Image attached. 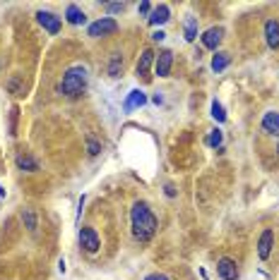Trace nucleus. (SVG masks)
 <instances>
[{"label": "nucleus", "mask_w": 279, "mask_h": 280, "mask_svg": "<svg viewBox=\"0 0 279 280\" xmlns=\"http://www.w3.org/2000/svg\"><path fill=\"white\" fill-rule=\"evenodd\" d=\"M152 2H147V0H144V2H140V7H138V12L140 14H147V17H149V14H152Z\"/></svg>", "instance_id": "a878e982"}, {"label": "nucleus", "mask_w": 279, "mask_h": 280, "mask_svg": "<svg viewBox=\"0 0 279 280\" xmlns=\"http://www.w3.org/2000/svg\"><path fill=\"white\" fill-rule=\"evenodd\" d=\"M164 194H166L168 199H173V197H176V189H173L171 185H166V187H164Z\"/></svg>", "instance_id": "c85d7f7f"}, {"label": "nucleus", "mask_w": 279, "mask_h": 280, "mask_svg": "<svg viewBox=\"0 0 279 280\" xmlns=\"http://www.w3.org/2000/svg\"><path fill=\"white\" fill-rule=\"evenodd\" d=\"M22 223H24V227H27L31 235L36 232V227H39V220H36V213H34V209H22Z\"/></svg>", "instance_id": "a211bd4d"}, {"label": "nucleus", "mask_w": 279, "mask_h": 280, "mask_svg": "<svg viewBox=\"0 0 279 280\" xmlns=\"http://www.w3.org/2000/svg\"><path fill=\"white\" fill-rule=\"evenodd\" d=\"M171 65H173V53H171V51H159L156 60H154V72H156L159 77H168Z\"/></svg>", "instance_id": "1a4fd4ad"}, {"label": "nucleus", "mask_w": 279, "mask_h": 280, "mask_svg": "<svg viewBox=\"0 0 279 280\" xmlns=\"http://www.w3.org/2000/svg\"><path fill=\"white\" fill-rule=\"evenodd\" d=\"M152 101H154V103H156V106H159V103H164V98H161L159 93H154V96H152Z\"/></svg>", "instance_id": "2f4dec72"}, {"label": "nucleus", "mask_w": 279, "mask_h": 280, "mask_svg": "<svg viewBox=\"0 0 279 280\" xmlns=\"http://www.w3.org/2000/svg\"><path fill=\"white\" fill-rule=\"evenodd\" d=\"M58 271H60V273H65V271H68V266H65V259H60V261H58Z\"/></svg>", "instance_id": "7c9ffc66"}, {"label": "nucleus", "mask_w": 279, "mask_h": 280, "mask_svg": "<svg viewBox=\"0 0 279 280\" xmlns=\"http://www.w3.org/2000/svg\"><path fill=\"white\" fill-rule=\"evenodd\" d=\"M147 103V93L140 91V89H133V91L128 93V98L123 101V113H130V110H135V108H142Z\"/></svg>", "instance_id": "9b49d317"}, {"label": "nucleus", "mask_w": 279, "mask_h": 280, "mask_svg": "<svg viewBox=\"0 0 279 280\" xmlns=\"http://www.w3.org/2000/svg\"><path fill=\"white\" fill-rule=\"evenodd\" d=\"M84 144H87V153H89V156H99V153H101V141H97L92 134L84 137Z\"/></svg>", "instance_id": "4be33fe9"}, {"label": "nucleus", "mask_w": 279, "mask_h": 280, "mask_svg": "<svg viewBox=\"0 0 279 280\" xmlns=\"http://www.w3.org/2000/svg\"><path fill=\"white\" fill-rule=\"evenodd\" d=\"M272 247H275V230H272V227H265L263 235H260V240H258V256H260L263 261H267L270 254H272Z\"/></svg>", "instance_id": "423d86ee"}, {"label": "nucleus", "mask_w": 279, "mask_h": 280, "mask_svg": "<svg viewBox=\"0 0 279 280\" xmlns=\"http://www.w3.org/2000/svg\"><path fill=\"white\" fill-rule=\"evenodd\" d=\"M207 144H209V146H212V148H222V144H224V134H222V130H219V127H214V130H209Z\"/></svg>", "instance_id": "412c9836"}, {"label": "nucleus", "mask_w": 279, "mask_h": 280, "mask_svg": "<svg viewBox=\"0 0 279 280\" xmlns=\"http://www.w3.org/2000/svg\"><path fill=\"white\" fill-rule=\"evenodd\" d=\"M65 22L68 24H72V27H80V24H84L87 22V14L75 5V2H70L68 7H65Z\"/></svg>", "instance_id": "2eb2a0df"}, {"label": "nucleus", "mask_w": 279, "mask_h": 280, "mask_svg": "<svg viewBox=\"0 0 279 280\" xmlns=\"http://www.w3.org/2000/svg\"><path fill=\"white\" fill-rule=\"evenodd\" d=\"M7 89H10L14 96H24V81H22V77H17V74H14L12 79L7 81Z\"/></svg>", "instance_id": "5701e85b"}, {"label": "nucleus", "mask_w": 279, "mask_h": 280, "mask_svg": "<svg viewBox=\"0 0 279 280\" xmlns=\"http://www.w3.org/2000/svg\"><path fill=\"white\" fill-rule=\"evenodd\" d=\"M217 276L222 280H238V266L234 259H229V256H222L219 261H217Z\"/></svg>", "instance_id": "39448f33"}, {"label": "nucleus", "mask_w": 279, "mask_h": 280, "mask_svg": "<svg viewBox=\"0 0 279 280\" xmlns=\"http://www.w3.org/2000/svg\"><path fill=\"white\" fill-rule=\"evenodd\" d=\"M118 31V22L113 17H101L97 22H92L89 29H87V36L92 39H99V36H109V34H116Z\"/></svg>", "instance_id": "7ed1b4c3"}, {"label": "nucleus", "mask_w": 279, "mask_h": 280, "mask_svg": "<svg viewBox=\"0 0 279 280\" xmlns=\"http://www.w3.org/2000/svg\"><path fill=\"white\" fill-rule=\"evenodd\" d=\"M5 197H7V189H5V187L0 185V199H5Z\"/></svg>", "instance_id": "473e14b6"}, {"label": "nucleus", "mask_w": 279, "mask_h": 280, "mask_svg": "<svg viewBox=\"0 0 279 280\" xmlns=\"http://www.w3.org/2000/svg\"><path fill=\"white\" fill-rule=\"evenodd\" d=\"M36 22L41 24L48 34H58L60 31V27H63V22H60V17L53 12H46V10H39L36 12Z\"/></svg>", "instance_id": "0eeeda50"}, {"label": "nucleus", "mask_w": 279, "mask_h": 280, "mask_svg": "<svg viewBox=\"0 0 279 280\" xmlns=\"http://www.w3.org/2000/svg\"><path fill=\"white\" fill-rule=\"evenodd\" d=\"M212 118L217 122H226V113H224V108L219 101H212Z\"/></svg>", "instance_id": "b1692460"}, {"label": "nucleus", "mask_w": 279, "mask_h": 280, "mask_svg": "<svg viewBox=\"0 0 279 280\" xmlns=\"http://www.w3.org/2000/svg\"><path fill=\"white\" fill-rule=\"evenodd\" d=\"M106 70H109V77H113V79H116V77H121V72H123V55H121V53H111Z\"/></svg>", "instance_id": "f3484780"}, {"label": "nucleus", "mask_w": 279, "mask_h": 280, "mask_svg": "<svg viewBox=\"0 0 279 280\" xmlns=\"http://www.w3.org/2000/svg\"><path fill=\"white\" fill-rule=\"evenodd\" d=\"M144 280H171V278H168L166 273H149Z\"/></svg>", "instance_id": "bb28decb"}, {"label": "nucleus", "mask_w": 279, "mask_h": 280, "mask_svg": "<svg viewBox=\"0 0 279 280\" xmlns=\"http://www.w3.org/2000/svg\"><path fill=\"white\" fill-rule=\"evenodd\" d=\"M17 113H19V110H17V108H12V122H10V134H14V120H17Z\"/></svg>", "instance_id": "c756f323"}, {"label": "nucleus", "mask_w": 279, "mask_h": 280, "mask_svg": "<svg viewBox=\"0 0 279 280\" xmlns=\"http://www.w3.org/2000/svg\"><path fill=\"white\" fill-rule=\"evenodd\" d=\"M87 81H89V72L82 65H72L65 70L63 79L58 84V93L65 96V98H80L87 89Z\"/></svg>", "instance_id": "f03ea898"}, {"label": "nucleus", "mask_w": 279, "mask_h": 280, "mask_svg": "<svg viewBox=\"0 0 279 280\" xmlns=\"http://www.w3.org/2000/svg\"><path fill=\"white\" fill-rule=\"evenodd\" d=\"M126 7H128L126 2H106V5H104V10H106V12H111V14H121Z\"/></svg>", "instance_id": "393cba45"}, {"label": "nucleus", "mask_w": 279, "mask_h": 280, "mask_svg": "<svg viewBox=\"0 0 279 280\" xmlns=\"http://www.w3.org/2000/svg\"><path fill=\"white\" fill-rule=\"evenodd\" d=\"M263 130L272 137H279V113L277 110H267L263 115Z\"/></svg>", "instance_id": "4468645a"}, {"label": "nucleus", "mask_w": 279, "mask_h": 280, "mask_svg": "<svg viewBox=\"0 0 279 280\" xmlns=\"http://www.w3.org/2000/svg\"><path fill=\"white\" fill-rule=\"evenodd\" d=\"M14 163H17V168H19V170H24V173H36V170H39V163L31 158L29 153H24V151H19V153H17Z\"/></svg>", "instance_id": "dca6fc26"}, {"label": "nucleus", "mask_w": 279, "mask_h": 280, "mask_svg": "<svg viewBox=\"0 0 279 280\" xmlns=\"http://www.w3.org/2000/svg\"><path fill=\"white\" fill-rule=\"evenodd\" d=\"M277 153H279V146H277Z\"/></svg>", "instance_id": "72a5a7b5"}, {"label": "nucleus", "mask_w": 279, "mask_h": 280, "mask_svg": "<svg viewBox=\"0 0 279 280\" xmlns=\"http://www.w3.org/2000/svg\"><path fill=\"white\" fill-rule=\"evenodd\" d=\"M200 39H202V46H205V48H209V51H217V48H219V43H222V39H224V29L222 27H212V29H207Z\"/></svg>", "instance_id": "9d476101"}, {"label": "nucleus", "mask_w": 279, "mask_h": 280, "mask_svg": "<svg viewBox=\"0 0 279 280\" xmlns=\"http://www.w3.org/2000/svg\"><path fill=\"white\" fill-rule=\"evenodd\" d=\"M229 63H231L229 53H217L212 58V70H214V72H224V70L229 67Z\"/></svg>", "instance_id": "aec40b11"}, {"label": "nucleus", "mask_w": 279, "mask_h": 280, "mask_svg": "<svg viewBox=\"0 0 279 280\" xmlns=\"http://www.w3.org/2000/svg\"><path fill=\"white\" fill-rule=\"evenodd\" d=\"M152 63H154V51H152V48H144V51H142V55H140L138 65H135L138 77H147V72H149Z\"/></svg>", "instance_id": "ddd939ff"}, {"label": "nucleus", "mask_w": 279, "mask_h": 280, "mask_svg": "<svg viewBox=\"0 0 279 280\" xmlns=\"http://www.w3.org/2000/svg\"><path fill=\"white\" fill-rule=\"evenodd\" d=\"M80 247H82L87 254H97L99 247H101V242H99V235L94 227L84 225L80 227Z\"/></svg>", "instance_id": "20e7f679"}, {"label": "nucleus", "mask_w": 279, "mask_h": 280, "mask_svg": "<svg viewBox=\"0 0 279 280\" xmlns=\"http://www.w3.org/2000/svg\"><path fill=\"white\" fill-rule=\"evenodd\" d=\"M130 227L138 242H149L156 232V215L152 213L147 201H135L130 209Z\"/></svg>", "instance_id": "f257e3e1"}, {"label": "nucleus", "mask_w": 279, "mask_h": 280, "mask_svg": "<svg viewBox=\"0 0 279 280\" xmlns=\"http://www.w3.org/2000/svg\"><path fill=\"white\" fill-rule=\"evenodd\" d=\"M265 41L272 51L279 48V19H267L265 22Z\"/></svg>", "instance_id": "f8f14e48"}, {"label": "nucleus", "mask_w": 279, "mask_h": 280, "mask_svg": "<svg viewBox=\"0 0 279 280\" xmlns=\"http://www.w3.org/2000/svg\"><path fill=\"white\" fill-rule=\"evenodd\" d=\"M168 19H171V7H168L166 2H159L152 10V14L147 17L149 27H161V24H166Z\"/></svg>", "instance_id": "6e6552de"}, {"label": "nucleus", "mask_w": 279, "mask_h": 280, "mask_svg": "<svg viewBox=\"0 0 279 280\" xmlns=\"http://www.w3.org/2000/svg\"><path fill=\"white\" fill-rule=\"evenodd\" d=\"M183 34L185 41H195L197 39V17H188L185 24H183Z\"/></svg>", "instance_id": "6ab92c4d"}, {"label": "nucleus", "mask_w": 279, "mask_h": 280, "mask_svg": "<svg viewBox=\"0 0 279 280\" xmlns=\"http://www.w3.org/2000/svg\"><path fill=\"white\" fill-rule=\"evenodd\" d=\"M164 39H166V34H164L161 29H156V31L152 34V41H156V43H159V41H164Z\"/></svg>", "instance_id": "cd10ccee"}]
</instances>
